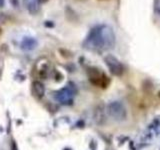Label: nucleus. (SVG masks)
I'll return each instance as SVG.
<instances>
[{"instance_id":"obj_1","label":"nucleus","mask_w":160,"mask_h":150,"mask_svg":"<svg viewBox=\"0 0 160 150\" xmlns=\"http://www.w3.org/2000/svg\"><path fill=\"white\" fill-rule=\"evenodd\" d=\"M115 44V34L111 27L99 25L90 30L84 41V47L91 51H104Z\"/></svg>"},{"instance_id":"obj_2","label":"nucleus","mask_w":160,"mask_h":150,"mask_svg":"<svg viewBox=\"0 0 160 150\" xmlns=\"http://www.w3.org/2000/svg\"><path fill=\"white\" fill-rule=\"evenodd\" d=\"M106 111L108 115L115 121H123L127 116L126 108L120 101H112L107 105Z\"/></svg>"},{"instance_id":"obj_3","label":"nucleus","mask_w":160,"mask_h":150,"mask_svg":"<svg viewBox=\"0 0 160 150\" xmlns=\"http://www.w3.org/2000/svg\"><path fill=\"white\" fill-rule=\"evenodd\" d=\"M75 93H76V89L72 83H69L67 86L60 89L59 91L55 94V99L57 100L59 103L63 105H70L72 104Z\"/></svg>"},{"instance_id":"obj_4","label":"nucleus","mask_w":160,"mask_h":150,"mask_svg":"<svg viewBox=\"0 0 160 150\" xmlns=\"http://www.w3.org/2000/svg\"><path fill=\"white\" fill-rule=\"evenodd\" d=\"M88 76L90 81L99 87H105L109 82L106 75L97 68H90L88 70Z\"/></svg>"},{"instance_id":"obj_5","label":"nucleus","mask_w":160,"mask_h":150,"mask_svg":"<svg viewBox=\"0 0 160 150\" xmlns=\"http://www.w3.org/2000/svg\"><path fill=\"white\" fill-rule=\"evenodd\" d=\"M105 63H106L107 67L109 68L110 72L115 75V76H121L123 74L124 67L122 63L116 57H114L113 55H107L105 57Z\"/></svg>"},{"instance_id":"obj_6","label":"nucleus","mask_w":160,"mask_h":150,"mask_svg":"<svg viewBox=\"0 0 160 150\" xmlns=\"http://www.w3.org/2000/svg\"><path fill=\"white\" fill-rule=\"evenodd\" d=\"M48 70H49V63L45 58L39 59L37 63L35 64V71L37 72L39 76L45 77V75L47 74Z\"/></svg>"},{"instance_id":"obj_7","label":"nucleus","mask_w":160,"mask_h":150,"mask_svg":"<svg viewBox=\"0 0 160 150\" xmlns=\"http://www.w3.org/2000/svg\"><path fill=\"white\" fill-rule=\"evenodd\" d=\"M37 40L34 39L32 37H25L22 42H21V48L23 50H26V51H29V50H33L37 47Z\"/></svg>"},{"instance_id":"obj_8","label":"nucleus","mask_w":160,"mask_h":150,"mask_svg":"<svg viewBox=\"0 0 160 150\" xmlns=\"http://www.w3.org/2000/svg\"><path fill=\"white\" fill-rule=\"evenodd\" d=\"M32 89H33V94L38 98H42L45 93V87L44 84L40 81H34L32 84Z\"/></svg>"},{"instance_id":"obj_9","label":"nucleus","mask_w":160,"mask_h":150,"mask_svg":"<svg viewBox=\"0 0 160 150\" xmlns=\"http://www.w3.org/2000/svg\"><path fill=\"white\" fill-rule=\"evenodd\" d=\"M39 0H24V5L31 14H35L39 10Z\"/></svg>"},{"instance_id":"obj_10","label":"nucleus","mask_w":160,"mask_h":150,"mask_svg":"<svg viewBox=\"0 0 160 150\" xmlns=\"http://www.w3.org/2000/svg\"><path fill=\"white\" fill-rule=\"evenodd\" d=\"M11 150H17V148H16V145H15V143H12V147H11Z\"/></svg>"},{"instance_id":"obj_11","label":"nucleus","mask_w":160,"mask_h":150,"mask_svg":"<svg viewBox=\"0 0 160 150\" xmlns=\"http://www.w3.org/2000/svg\"><path fill=\"white\" fill-rule=\"evenodd\" d=\"M4 5V0H0V7H2Z\"/></svg>"},{"instance_id":"obj_12","label":"nucleus","mask_w":160,"mask_h":150,"mask_svg":"<svg viewBox=\"0 0 160 150\" xmlns=\"http://www.w3.org/2000/svg\"><path fill=\"white\" fill-rule=\"evenodd\" d=\"M45 1H46V0H39V2H40V3H41V2L43 3V2H45Z\"/></svg>"}]
</instances>
